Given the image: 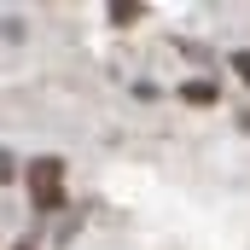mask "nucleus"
Instances as JSON below:
<instances>
[{
  "mask_svg": "<svg viewBox=\"0 0 250 250\" xmlns=\"http://www.w3.org/2000/svg\"><path fill=\"white\" fill-rule=\"evenodd\" d=\"M227 64H233V76H239V82H245V87H250V47H239V53H233V59H227Z\"/></svg>",
  "mask_w": 250,
  "mask_h": 250,
  "instance_id": "20e7f679",
  "label": "nucleus"
},
{
  "mask_svg": "<svg viewBox=\"0 0 250 250\" xmlns=\"http://www.w3.org/2000/svg\"><path fill=\"white\" fill-rule=\"evenodd\" d=\"M6 181H18V157H12V151L0 146V187H6Z\"/></svg>",
  "mask_w": 250,
  "mask_h": 250,
  "instance_id": "39448f33",
  "label": "nucleus"
},
{
  "mask_svg": "<svg viewBox=\"0 0 250 250\" xmlns=\"http://www.w3.org/2000/svg\"><path fill=\"white\" fill-rule=\"evenodd\" d=\"M23 181H29V204L35 215H64V157H29L23 163Z\"/></svg>",
  "mask_w": 250,
  "mask_h": 250,
  "instance_id": "f257e3e1",
  "label": "nucleus"
},
{
  "mask_svg": "<svg viewBox=\"0 0 250 250\" xmlns=\"http://www.w3.org/2000/svg\"><path fill=\"white\" fill-rule=\"evenodd\" d=\"M12 250H35V239H29V233H23V239H18V245H12Z\"/></svg>",
  "mask_w": 250,
  "mask_h": 250,
  "instance_id": "423d86ee",
  "label": "nucleus"
},
{
  "mask_svg": "<svg viewBox=\"0 0 250 250\" xmlns=\"http://www.w3.org/2000/svg\"><path fill=\"white\" fill-rule=\"evenodd\" d=\"M140 18H146V6H140V0H111V23H140Z\"/></svg>",
  "mask_w": 250,
  "mask_h": 250,
  "instance_id": "7ed1b4c3",
  "label": "nucleus"
},
{
  "mask_svg": "<svg viewBox=\"0 0 250 250\" xmlns=\"http://www.w3.org/2000/svg\"><path fill=\"white\" fill-rule=\"evenodd\" d=\"M181 99H187V105H198V111H209V105H221V82L192 76V82H181Z\"/></svg>",
  "mask_w": 250,
  "mask_h": 250,
  "instance_id": "f03ea898",
  "label": "nucleus"
}]
</instances>
